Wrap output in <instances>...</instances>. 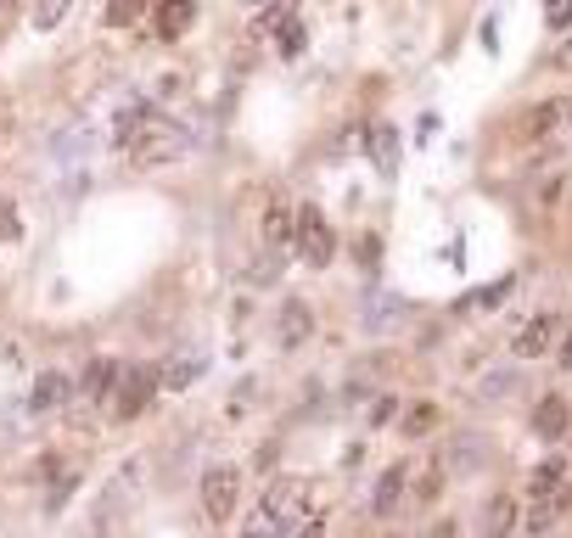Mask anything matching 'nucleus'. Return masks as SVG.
I'll return each mask as SVG.
<instances>
[{
	"label": "nucleus",
	"instance_id": "1",
	"mask_svg": "<svg viewBox=\"0 0 572 538\" xmlns=\"http://www.w3.org/2000/svg\"><path fill=\"white\" fill-rule=\"evenodd\" d=\"M180 152H191V135L180 124H163V118H141L135 141H129V157L141 169H158V163H174Z\"/></svg>",
	"mask_w": 572,
	"mask_h": 538
},
{
	"label": "nucleus",
	"instance_id": "2",
	"mask_svg": "<svg viewBox=\"0 0 572 538\" xmlns=\"http://www.w3.org/2000/svg\"><path fill=\"white\" fill-rule=\"evenodd\" d=\"M298 516H303V488H270L258 499V510L247 516L242 538H286Z\"/></svg>",
	"mask_w": 572,
	"mask_h": 538
},
{
	"label": "nucleus",
	"instance_id": "3",
	"mask_svg": "<svg viewBox=\"0 0 572 538\" xmlns=\"http://www.w3.org/2000/svg\"><path fill=\"white\" fill-rule=\"evenodd\" d=\"M158 370H141V365H124V376H118L113 387V415L118 421H135L141 410H152V393H158Z\"/></svg>",
	"mask_w": 572,
	"mask_h": 538
},
{
	"label": "nucleus",
	"instance_id": "4",
	"mask_svg": "<svg viewBox=\"0 0 572 538\" xmlns=\"http://www.w3.org/2000/svg\"><path fill=\"white\" fill-rule=\"evenodd\" d=\"M242 505V471L236 466H208L202 471V510L214 522H230V510Z\"/></svg>",
	"mask_w": 572,
	"mask_h": 538
},
{
	"label": "nucleus",
	"instance_id": "5",
	"mask_svg": "<svg viewBox=\"0 0 572 538\" xmlns=\"http://www.w3.org/2000/svg\"><path fill=\"white\" fill-rule=\"evenodd\" d=\"M298 253L309 269H326L331 253H337V236H331L326 213L320 208H298Z\"/></svg>",
	"mask_w": 572,
	"mask_h": 538
},
{
	"label": "nucleus",
	"instance_id": "6",
	"mask_svg": "<svg viewBox=\"0 0 572 538\" xmlns=\"http://www.w3.org/2000/svg\"><path fill=\"white\" fill-rule=\"evenodd\" d=\"M359 326L371 331V337L399 331L404 326V298H393V292H371V298H365V309H359Z\"/></svg>",
	"mask_w": 572,
	"mask_h": 538
},
{
	"label": "nucleus",
	"instance_id": "7",
	"mask_svg": "<svg viewBox=\"0 0 572 538\" xmlns=\"http://www.w3.org/2000/svg\"><path fill=\"white\" fill-rule=\"evenodd\" d=\"M309 331H315V309H309L303 298H292L281 314H275V342H281V348H303Z\"/></svg>",
	"mask_w": 572,
	"mask_h": 538
},
{
	"label": "nucleus",
	"instance_id": "8",
	"mask_svg": "<svg viewBox=\"0 0 572 538\" xmlns=\"http://www.w3.org/2000/svg\"><path fill=\"white\" fill-rule=\"evenodd\" d=\"M365 146H371L376 174H382V180H393V174H399V129H393V124H376L371 135H365Z\"/></svg>",
	"mask_w": 572,
	"mask_h": 538
},
{
	"label": "nucleus",
	"instance_id": "9",
	"mask_svg": "<svg viewBox=\"0 0 572 538\" xmlns=\"http://www.w3.org/2000/svg\"><path fill=\"white\" fill-rule=\"evenodd\" d=\"M68 398H73V382H68V376H62V370H40V382H34V398H29L34 410H40V415H57Z\"/></svg>",
	"mask_w": 572,
	"mask_h": 538
},
{
	"label": "nucleus",
	"instance_id": "10",
	"mask_svg": "<svg viewBox=\"0 0 572 538\" xmlns=\"http://www.w3.org/2000/svg\"><path fill=\"white\" fill-rule=\"evenodd\" d=\"M404 482H410V466L382 471V482H376V494H371V516H393V510L404 505Z\"/></svg>",
	"mask_w": 572,
	"mask_h": 538
},
{
	"label": "nucleus",
	"instance_id": "11",
	"mask_svg": "<svg viewBox=\"0 0 572 538\" xmlns=\"http://www.w3.org/2000/svg\"><path fill=\"white\" fill-rule=\"evenodd\" d=\"M118 376H124V365H118V359H90V370H85V398H90V404H113Z\"/></svg>",
	"mask_w": 572,
	"mask_h": 538
},
{
	"label": "nucleus",
	"instance_id": "12",
	"mask_svg": "<svg viewBox=\"0 0 572 538\" xmlns=\"http://www.w3.org/2000/svg\"><path fill=\"white\" fill-rule=\"evenodd\" d=\"M516 292V275H500V281L477 286V292H466V298H455V314H472V309H500L505 298Z\"/></svg>",
	"mask_w": 572,
	"mask_h": 538
},
{
	"label": "nucleus",
	"instance_id": "13",
	"mask_svg": "<svg viewBox=\"0 0 572 538\" xmlns=\"http://www.w3.org/2000/svg\"><path fill=\"white\" fill-rule=\"evenodd\" d=\"M550 342H556V314H539V320H533V326L522 331V337H516L511 348H516V359H539L544 348H550Z\"/></svg>",
	"mask_w": 572,
	"mask_h": 538
},
{
	"label": "nucleus",
	"instance_id": "14",
	"mask_svg": "<svg viewBox=\"0 0 572 538\" xmlns=\"http://www.w3.org/2000/svg\"><path fill=\"white\" fill-rule=\"evenodd\" d=\"M191 17H197V6H191V0H158V17H152V23H158L163 40H180V34L191 29Z\"/></svg>",
	"mask_w": 572,
	"mask_h": 538
},
{
	"label": "nucleus",
	"instance_id": "15",
	"mask_svg": "<svg viewBox=\"0 0 572 538\" xmlns=\"http://www.w3.org/2000/svg\"><path fill=\"white\" fill-rule=\"evenodd\" d=\"M533 432H539V438H561V432H567V398H544L539 410H533Z\"/></svg>",
	"mask_w": 572,
	"mask_h": 538
},
{
	"label": "nucleus",
	"instance_id": "16",
	"mask_svg": "<svg viewBox=\"0 0 572 538\" xmlns=\"http://www.w3.org/2000/svg\"><path fill=\"white\" fill-rule=\"evenodd\" d=\"M158 376H163V387H174V393H186V387L202 376V359H197V354H174L169 365L158 370Z\"/></svg>",
	"mask_w": 572,
	"mask_h": 538
},
{
	"label": "nucleus",
	"instance_id": "17",
	"mask_svg": "<svg viewBox=\"0 0 572 538\" xmlns=\"http://www.w3.org/2000/svg\"><path fill=\"white\" fill-rule=\"evenodd\" d=\"M264 236H270L275 247H286V241H298V213H292V208H281V202H275V208L264 213Z\"/></svg>",
	"mask_w": 572,
	"mask_h": 538
},
{
	"label": "nucleus",
	"instance_id": "18",
	"mask_svg": "<svg viewBox=\"0 0 572 538\" xmlns=\"http://www.w3.org/2000/svg\"><path fill=\"white\" fill-rule=\"evenodd\" d=\"M528 488H533V499L544 505V499H556L561 488H567V477H561V466H556V460H544V466L533 471V482H528Z\"/></svg>",
	"mask_w": 572,
	"mask_h": 538
},
{
	"label": "nucleus",
	"instance_id": "19",
	"mask_svg": "<svg viewBox=\"0 0 572 538\" xmlns=\"http://www.w3.org/2000/svg\"><path fill=\"white\" fill-rule=\"evenodd\" d=\"M511 522H516V505H511V499H494V505L483 510V538H505V533H511Z\"/></svg>",
	"mask_w": 572,
	"mask_h": 538
},
{
	"label": "nucleus",
	"instance_id": "20",
	"mask_svg": "<svg viewBox=\"0 0 572 538\" xmlns=\"http://www.w3.org/2000/svg\"><path fill=\"white\" fill-rule=\"evenodd\" d=\"M432 426H438V404H415V410H404L399 432H404V438H427Z\"/></svg>",
	"mask_w": 572,
	"mask_h": 538
},
{
	"label": "nucleus",
	"instance_id": "21",
	"mask_svg": "<svg viewBox=\"0 0 572 538\" xmlns=\"http://www.w3.org/2000/svg\"><path fill=\"white\" fill-rule=\"evenodd\" d=\"M146 6H152V0H113V6H107V23H113V29H129Z\"/></svg>",
	"mask_w": 572,
	"mask_h": 538
},
{
	"label": "nucleus",
	"instance_id": "22",
	"mask_svg": "<svg viewBox=\"0 0 572 538\" xmlns=\"http://www.w3.org/2000/svg\"><path fill=\"white\" fill-rule=\"evenodd\" d=\"M62 12H68V0H40V6H34V29L51 34L62 23Z\"/></svg>",
	"mask_w": 572,
	"mask_h": 538
},
{
	"label": "nucleus",
	"instance_id": "23",
	"mask_svg": "<svg viewBox=\"0 0 572 538\" xmlns=\"http://www.w3.org/2000/svg\"><path fill=\"white\" fill-rule=\"evenodd\" d=\"M281 57H303V23H286L281 29Z\"/></svg>",
	"mask_w": 572,
	"mask_h": 538
},
{
	"label": "nucleus",
	"instance_id": "24",
	"mask_svg": "<svg viewBox=\"0 0 572 538\" xmlns=\"http://www.w3.org/2000/svg\"><path fill=\"white\" fill-rule=\"evenodd\" d=\"M556 118H561V107L550 101V107H539V113L528 118V135H544V129H556Z\"/></svg>",
	"mask_w": 572,
	"mask_h": 538
},
{
	"label": "nucleus",
	"instance_id": "25",
	"mask_svg": "<svg viewBox=\"0 0 572 538\" xmlns=\"http://www.w3.org/2000/svg\"><path fill=\"white\" fill-rule=\"evenodd\" d=\"M0 236H17V208L12 202H0Z\"/></svg>",
	"mask_w": 572,
	"mask_h": 538
},
{
	"label": "nucleus",
	"instance_id": "26",
	"mask_svg": "<svg viewBox=\"0 0 572 538\" xmlns=\"http://www.w3.org/2000/svg\"><path fill=\"white\" fill-rule=\"evenodd\" d=\"M550 23H556V29H567V23H572V0H556V6H550Z\"/></svg>",
	"mask_w": 572,
	"mask_h": 538
},
{
	"label": "nucleus",
	"instance_id": "27",
	"mask_svg": "<svg viewBox=\"0 0 572 538\" xmlns=\"http://www.w3.org/2000/svg\"><path fill=\"white\" fill-rule=\"evenodd\" d=\"M556 365H567V370H572V337L561 342V359H556Z\"/></svg>",
	"mask_w": 572,
	"mask_h": 538
}]
</instances>
